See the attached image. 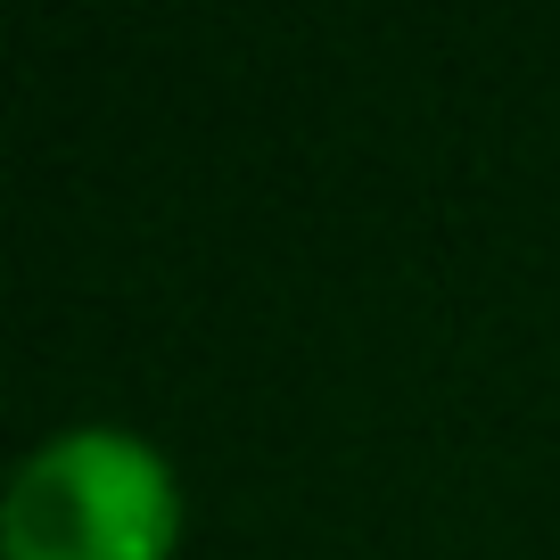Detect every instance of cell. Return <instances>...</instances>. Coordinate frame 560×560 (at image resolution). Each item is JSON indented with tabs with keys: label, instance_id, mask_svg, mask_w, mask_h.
Instances as JSON below:
<instances>
[{
	"label": "cell",
	"instance_id": "obj_1",
	"mask_svg": "<svg viewBox=\"0 0 560 560\" xmlns=\"http://www.w3.org/2000/svg\"><path fill=\"white\" fill-rule=\"evenodd\" d=\"M182 536V487L132 429H67L34 445L0 494L9 560H165Z\"/></svg>",
	"mask_w": 560,
	"mask_h": 560
}]
</instances>
